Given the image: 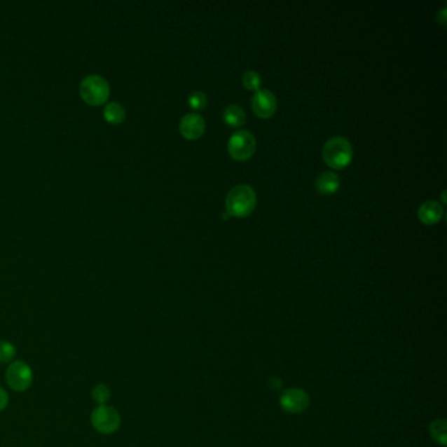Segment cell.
Listing matches in <instances>:
<instances>
[{"label": "cell", "instance_id": "cell-1", "mask_svg": "<svg viewBox=\"0 0 447 447\" xmlns=\"http://www.w3.org/2000/svg\"><path fill=\"white\" fill-rule=\"evenodd\" d=\"M257 197L252 186L247 184L236 185L226 197V213L239 218L248 216L254 212Z\"/></svg>", "mask_w": 447, "mask_h": 447}, {"label": "cell", "instance_id": "cell-2", "mask_svg": "<svg viewBox=\"0 0 447 447\" xmlns=\"http://www.w3.org/2000/svg\"><path fill=\"white\" fill-rule=\"evenodd\" d=\"M323 159L331 168L341 170L352 162L353 146L344 137H332L323 147Z\"/></svg>", "mask_w": 447, "mask_h": 447}, {"label": "cell", "instance_id": "cell-3", "mask_svg": "<svg viewBox=\"0 0 447 447\" xmlns=\"http://www.w3.org/2000/svg\"><path fill=\"white\" fill-rule=\"evenodd\" d=\"M81 99L88 105L96 106L106 102L109 97V83L100 75H90L84 78L81 83Z\"/></svg>", "mask_w": 447, "mask_h": 447}, {"label": "cell", "instance_id": "cell-4", "mask_svg": "<svg viewBox=\"0 0 447 447\" xmlns=\"http://www.w3.org/2000/svg\"><path fill=\"white\" fill-rule=\"evenodd\" d=\"M227 149L235 160H248L256 151V138L254 134L248 130H238L230 137Z\"/></svg>", "mask_w": 447, "mask_h": 447}, {"label": "cell", "instance_id": "cell-5", "mask_svg": "<svg viewBox=\"0 0 447 447\" xmlns=\"http://www.w3.org/2000/svg\"><path fill=\"white\" fill-rule=\"evenodd\" d=\"M92 427L102 434H113L121 425V417L113 406H99L92 411Z\"/></svg>", "mask_w": 447, "mask_h": 447}, {"label": "cell", "instance_id": "cell-6", "mask_svg": "<svg viewBox=\"0 0 447 447\" xmlns=\"http://www.w3.org/2000/svg\"><path fill=\"white\" fill-rule=\"evenodd\" d=\"M6 380H7L8 386L16 392H24V391L29 390L32 383H33V373H32L31 366L25 364L24 361L12 362L7 369Z\"/></svg>", "mask_w": 447, "mask_h": 447}, {"label": "cell", "instance_id": "cell-7", "mask_svg": "<svg viewBox=\"0 0 447 447\" xmlns=\"http://www.w3.org/2000/svg\"><path fill=\"white\" fill-rule=\"evenodd\" d=\"M252 109L254 114L261 118H270L277 109L275 93L269 90H259L252 97Z\"/></svg>", "mask_w": 447, "mask_h": 447}, {"label": "cell", "instance_id": "cell-8", "mask_svg": "<svg viewBox=\"0 0 447 447\" xmlns=\"http://www.w3.org/2000/svg\"><path fill=\"white\" fill-rule=\"evenodd\" d=\"M206 130V122L197 113L185 114L180 121V132L186 139H198Z\"/></svg>", "mask_w": 447, "mask_h": 447}, {"label": "cell", "instance_id": "cell-9", "mask_svg": "<svg viewBox=\"0 0 447 447\" xmlns=\"http://www.w3.org/2000/svg\"><path fill=\"white\" fill-rule=\"evenodd\" d=\"M418 219L425 224H434L441 221L442 215H443V207L442 205L434 201V200H430V201H425L424 203H421V206L418 207Z\"/></svg>", "mask_w": 447, "mask_h": 447}, {"label": "cell", "instance_id": "cell-10", "mask_svg": "<svg viewBox=\"0 0 447 447\" xmlns=\"http://www.w3.org/2000/svg\"><path fill=\"white\" fill-rule=\"evenodd\" d=\"M341 180L338 174L332 171L322 172L315 180L316 191L320 194H333L340 189Z\"/></svg>", "mask_w": 447, "mask_h": 447}, {"label": "cell", "instance_id": "cell-11", "mask_svg": "<svg viewBox=\"0 0 447 447\" xmlns=\"http://www.w3.org/2000/svg\"><path fill=\"white\" fill-rule=\"evenodd\" d=\"M224 120L227 125H230L233 128L242 126L245 123V112L242 106H239L236 104H231L227 108H224Z\"/></svg>", "mask_w": 447, "mask_h": 447}, {"label": "cell", "instance_id": "cell-12", "mask_svg": "<svg viewBox=\"0 0 447 447\" xmlns=\"http://www.w3.org/2000/svg\"><path fill=\"white\" fill-rule=\"evenodd\" d=\"M305 397L303 392L301 391H291V392H287L284 397H282V406L290 411V412H298V411H302V408L305 406Z\"/></svg>", "mask_w": 447, "mask_h": 447}, {"label": "cell", "instance_id": "cell-13", "mask_svg": "<svg viewBox=\"0 0 447 447\" xmlns=\"http://www.w3.org/2000/svg\"><path fill=\"white\" fill-rule=\"evenodd\" d=\"M104 118L111 123H121L126 118L125 108L120 102H109L104 108Z\"/></svg>", "mask_w": 447, "mask_h": 447}, {"label": "cell", "instance_id": "cell-14", "mask_svg": "<svg viewBox=\"0 0 447 447\" xmlns=\"http://www.w3.org/2000/svg\"><path fill=\"white\" fill-rule=\"evenodd\" d=\"M244 87L251 90V91H259L260 90V85H261V76L257 71L254 70H249V71H245L243 74Z\"/></svg>", "mask_w": 447, "mask_h": 447}, {"label": "cell", "instance_id": "cell-15", "mask_svg": "<svg viewBox=\"0 0 447 447\" xmlns=\"http://www.w3.org/2000/svg\"><path fill=\"white\" fill-rule=\"evenodd\" d=\"M92 397L95 401H97L100 406H104L111 399V390L106 385H97L92 391Z\"/></svg>", "mask_w": 447, "mask_h": 447}, {"label": "cell", "instance_id": "cell-16", "mask_svg": "<svg viewBox=\"0 0 447 447\" xmlns=\"http://www.w3.org/2000/svg\"><path fill=\"white\" fill-rule=\"evenodd\" d=\"M16 357V348L8 341H0V364H8Z\"/></svg>", "mask_w": 447, "mask_h": 447}, {"label": "cell", "instance_id": "cell-17", "mask_svg": "<svg viewBox=\"0 0 447 447\" xmlns=\"http://www.w3.org/2000/svg\"><path fill=\"white\" fill-rule=\"evenodd\" d=\"M188 102H189L191 108H193L195 111H201L207 104V97H206L205 92L194 91L189 95Z\"/></svg>", "mask_w": 447, "mask_h": 447}, {"label": "cell", "instance_id": "cell-18", "mask_svg": "<svg viewBox=\"0 0 447 447\" xmlns=\"http://www.w3.org/2000/svg\"><path fill=\"white\" fill-rule=\"evenodd\" d=\"M8 401H10V397L7 394V391L4 388L0 387V412L4 411L7 406H8Z\"/></svg>", "mask_w": 447, "mask_h": 447}, {"label": "cell", "instance_id": "cell-19", "mask_svg": "<svg viewBox=\"0 0 447 447\" xmlns=\"http://www.w3.org/2000/svg\"><path fill=\"white\" fill-rule=\"evenodd\" d=\"M445 15H446V8H442L441 12H439V15L437 16V19L439 20V22H441V24H443V25H445V21H446Z\"/></svg>", "mask_w": 447, "mask_h": 447}, {"label": "cell", "instance_id": "cell-20", "mask_svg": "<svg viewBox=\"0 0 447 447\" xmlns=\"http://www.w3.org/2000/svg\"><path fill=\"white\" fill-rule=\"evenodd\" d=\"M222 216H224V219H227V218H228L230 215H228V214L227 213H224V215H222Z\"/></svg>", "mask_w": 447, "mask_h": 447}]
</instances>
